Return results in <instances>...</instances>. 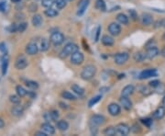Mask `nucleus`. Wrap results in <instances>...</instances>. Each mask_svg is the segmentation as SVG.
<instances>
[{"label":"nucleus","mask_w":165,"mask_h":136,"mask_svg":"<svg viewBox=\"0 0 165 136\" xmlns=\"http://www.w3.org/2000/svg\"><path fill=\"white\" fill-rule=\"evenodd\" d=\"M95 74H96L95 66L93 64H87L82 68V72H81V77L85 81H89L92 78H94Z\"/></svg>","instance_id":"1"},{"label":"nucleus","mask_w":165,"mask_h":136,"mask_svg":"<svg viewBox=\"0 0 165 136\" xmlns=\"http://www.w3.org/2000/svg\"><path fill=\"white\" fill-rule=\"evenodd\" d=\"M79 51V47L77 44L75 43H73V42H70V43H67L63 48L62 50L61 51L60 53V57L61 58H66L68 57L69 55H72L74 53Z\"/></svg>","instance_id":"2"},{"label":"nucleus","mask_w":165,"mask_h":136,"mask_svg":"<svg viewBox=\"0 0 165 136\" xmlns=\"http://www.w3.org/2000/svg\"><path fill=\"white\" fill-rule=\"evenodd\" d=\"M51 42L55 45V46H59L61 44L63 43L64 42V35L60 32V31H54L51 34V38H50Z\"/></svg>","instance_id":"3"},{"label":"nucleus","mask_w":165,"mask_h":136,"mask_svg":"<svg viewBox=\"0 0 165 136\" xmlns=\"http://www.w3.org/2000/svg\"><path fill=\"white\" fill-rule=\"evenodd\" d=\"M129 58V55L128 53H119L116 54L114 56V62L117 65H122L125 63H127V61Z\"/></svg>","instance_id":"4"},{"label":"nucleus","mask_w":165,"mask_h":136,"mask_svg":"<svg viewBox=\"0 0 165 136\" xmlns=\"http://www.w3.org/2000/svg\"><path fill=\"white\" fill-rule=\"evenodd\" d=\"M157 76H158V72H157L156 69H147V70L142 71L139 74L138 78L141 79V80H144V79H148V78H150V77H157Z\"/></svg>","instance_id":"5"},{"label":"nucleus","mask_w":165,"mask_h":136,"mask_svg":"<svg viewBox=\"0 0 165 136\" xmlns=\"http://www.w3.org/2000/svg\"><path fill=\"white\" fill-rule=\"evenodd\" d=\"M27 66V60L24 55H19L16 59L15 67L19 70H23Z\"/></svg>","instance_id":"6"},{"label":"nucleus","mask_w":165,"mask_h":136,"mask_svg":"<svg viewBox=\"0 0 165 136\" xmlns=\"http://www.w3.org/2000/svg\"><path fill=\"white\" fill-rule=\"evenodd\" d=\"M83 60H84V56L79 51L74 53L73 55H71V63L73 64H74V65H80V64H82Z\"/></svg>","instance_id":"7"},{"label":"nucleus","mask_w":165,"mask_h":136,"mask_svg":"<svg viewBox=\"0 0 165 136\" xmlns=\"http://www.w3.org/2000/svg\"><path fill=\"white\" fill-rule=\"evenodd\" d=\"M116 135H128L130 132V128L129 125H127L126 123H119L116 125Z\"/></svg>","instance_id":"8"},{"label":"nucleus","mask_w":165,"mask_h":136,"mask_svg":"<svg viewBox=\"0 0 165 136\" xmlns=\"http://www.w3.org/2000/svg\"><path fill=\"white\" fill-rule=\"evenodd\" d=\"M90 122H91V124H93V125L100 126V125H103V124L106 122V118H105L103 115L96 114V115H94V116L91 117Z\"/></svg>","instance_id":"9"},{"label":"nucleus","mask_w":165,"mask_h":136,"mask_svg":"<svg viewBox=\"0 0 165 136\" xmlns=\"http://www.w3.org/2000/svg\"><path fill=\"white\" fill-rule=\"evenodd\" d=\"M108 29L109 34L112 36H118L121 33V26L118 23H116V22L110 23Z\"/></svg>","instance_id":"10"},{"label":"nucleus","mask_w":165,"mask_h":136,"mask_svg":"<svg viewBox=\"0 0 165 136\" xmlns=\"http://www.w3.org/2000/svg\"><path fill=\"white\" fill-rule=\"evenodd\" d=\"M146 58L148 59H153L156 56H158L160 54V50L156 47V46H150L147 48L146 51Z\"/></svg>","instance_id":"11"},{"label":"nucleus","mask_w":165,"mask_h":136,"mask_svg":"<svg viewBox=\"0 0 165 136\" xmlns=\"http://www.w3.org/2000/svg\"><path fill=\"white\" fill-rule=\"evenodd\" d=\"M140 21L141 24L144 26H150L151 24H153V18L149 13H143L140 17Z\"/></svg>","instance_id":"12"},{"label":"nucleus","mask_w":165,"mask_h":136,"mask_svg":"<svg viewBox=\"0 0 165 136\" xmlns=\"http://www.w3.org/2000/svg\"><path fill=\"white\" fill-rule=\"evenodd\" d=\"M108 109V112H109L110 115L114 116V117L119 115L120 112H121V107L118 104H116V103H111V104H109Z\"/></svg>","instance_id":"13"},{"label":"nucleus","mask_w":165,"mask_h":136,"mask_svg":"<svg viewBox=\"0 0 165 136\" xmlns=\"http://www.w3.org/2000/svg\"><path fill=\"white\" fill-rule=\"evenodd\" d=\"M8 62H9V57L7 54H3L1 57V67H2V75L6 76L7 72V66H8Z\"/></svg>","instance_id":"14"},{"label":"nucleus","mask_w":165,"mask_h":136,"mask_svg":"<svg viewBox=\"0 0 165 136\" xmlns=\"http://www.w3.org/2000/svg\"><path fill=\"white\" fill-rule=\"evenodd\" d=\"M119 101H120L121 106L126 109V110H130V109H132V105H133V104H132V101L129 99V97L121 96Z\"/></svg>","instance_id":"15"},{"label":"nucleus","mask_w":165,"mask_h":136,"mask_svg":"<svg viewBox=\"0 0 165 136\" xmlns=\"http://www.w3.org/2000/svg\"><path fill=\"white\" fill-rule=\"evenodd\" d=\"M39 46L37 43H34V42H30L28 43L26 47V53L28 55H35L38 54L39 52Z\"/></svg>","instance_id":"16"},{"label":"nucleus","mask_w":165,"mask_h":136,"mask_svg":"<svg viewBox=\"0 0 165 136\" xmlns=\"http://www.w3.org/2000/svg\"><path fill=\"white\" fill-rule=\"evenodd\" d=\"M90 0H81L78 6V11H77V15L78 16H82L84 14V12L86 11L88 6H89Z\"/></svg>","instance_id":"17"},{"label":"nucleus","mask_w":165,"mask_h":136,"mask_svg":"<svg viewBox=\"0 0 165 136\" xmlns=\"http://www.w3.org/2000/svg\"><path fill=\"white\" fill-rule=\"evenodd\" d=\"M41 131H43L45 134L48 135H53L55 134V128L50 123V122H45L41 125Z\"/></svg>","instance_id":"18"},{"label":"nucleus","mask_w":165,"mask_h":136,"mask_svg":"<svg viewBox=\"0 0 165 136\" xmlns=\"http://www.w3.org/2000/svg\"><path fill=\"white\" fill-rule=\"evenodd\" d=\"M23 112H24V108L19 104H15V106L12 107L11 109V114L16 117H20L23 114Z\"/></svg>","instance_id":"19"},{"label":"nucleus","mask_w":165,"mask_h":136,"mask_svg":"<svg viewBox=\"0 0 165 136\" xmlns=\"http://www.w3.org/2000/svg\"><path fill=\"white\" fill-rule=\"evenodd\" d=\"M135 91V87L134 86L132 85H128L126 86L123 89H122V92H121V96H124V97H129L130 95H132Z\"/></svg>","instance_id":"20"},{"label":"nucleus","mask_w":165,"mask_h":136,"mask_svg":"<svg viewBox=\"0 0 165 136\" xmlns=\"http://www.w3.org/2000/svg\"><path fill=\"white\" fill-rule=\"evenodd\" d=\"M101 42H102L103 45H105V46H107V47H111V46H113L114 43H115L114 39H113L111 36H109V35H104V36L101 38Z\"/></svg>","instance_id":"21"},{"label":"nucleus","mask_w":165,"mask_h":136,"mask_svg":"<svg viewBox=\"0 0 165 136\" xmlns=\"http://www.w3.org/2000/svg\"><path fill=\"white\" fill-rule=\"evenodd\" d=\"M164 116H165L164 106L159 107L158 109H156V110L153 112V118H154V119H156V120H162Z\"/></svg>","instance_id":"22"},{"label":"nucleus","mask_w":165,"mask_h":136,"mask_svg":"<svg viewBox=\"0 0 165 136\" xmlns=\"http://www.w3.org/2000/svg\"><path fill=\"white\" fill-rule=\"evenodd\" d=\"M50 48V42L48 39L46 38H43L40 40V45H39V49L41 51V52H46L48 51Z\"/></svg>","instance_id":"23"},{"label":"nucleus","mask_w":165,"mask_h":136,"mask_svg":"<svg viewBox=\"0 0 165 136\" xmlns=\"http://www.w3.org/2000/svg\"><path fill=\"white\" fill-rule=\"evenodd\" d=\"M57 128L61 132H66L69 129V123L64 120L58 121H57Z\"/></svg>","instance_id":"24"},{"label":"nucleus","mask_w":165,"mask_h":136,"mask_svg":"<svg viewBox=\"0 0 165 136\" xmlns=\"http://www.w3.org/2000/svg\"><path fill=\"white\" fill-rule=\"evenodd\" d=\"M116 20H117L120 24H122V25H128V24H129V17H128L126 14H124V13H119V14H117V16H116Z\"/></svg>","instance_id":"25"},{"label":"nucleus","mask_w":165,"mask_h":136,"mask_svg":"<svg viewBox=\"0 0 165 136\" xmlns=\"http://www.w3.org/2000/svg\"><path fill=\"white\" fill-rule=\"evenodd\" d=\"M42 17L39 14H36L32 17V20H31V22H32V25L34 27H40L41 24H42Z\"/></svg>","instance_id":"26"},{"label":"nucleus","mask_w":165,"mask_h":136,"mask_svg":"<svg viewBox=\"0 0 165 136\" xmlns=\"http://www.w3.org/2000/svg\"><path fill=\"white\" fill-rule=\"evenodd\" d=\"M44 14L45 16H47L48 18H55L59 15V12L58 10H56L54 8H52V7H48L45 11H44Z\"/></svg>","instance_id":"27"},{"label":"nucleus","mask_w":165,"mask_h":136,"mask_svg":"<svg viewBox=\"0 0 165 136\" xmlns=\"http://www.w3.org/2000/svg\"><path fill=\"white\" fill-rule=\"evenodd\" d=\"M95 8L102 11V12H105L107 10V5L105 3L104 0H96L95 2Z\"/></svg>","instance_id":"28"},{"label":"nucleus","mask_w":165,"mask_h":136,"mask_svg":"<svg viewBox=\"0 0 165 136\" xmlns=\"http://www.w3.org/2000/svg\"><path fill=\"white\" fill-rule=\"evenodd\" d=\"M71 88H72V90H73L76 95H78V96H82V95L84 94V90H83V88L81 87L80 86L76 85V84H74V85L71 86Z\"/></svg>","instance_id":"29"},{"label":"nucleus","mask_w":165,"mask_h":136,"mask_svg":"<svg viewBox=\"0 0 165 136\" xmlns=\"http://www.w3.org/2000/svg\"><path fill=\"white\" fill-rule=\"evenodd\" d=\"M104 134H106V135H108V136H115L116 135V129L115 128V127H112V126H110V127H108V128H106L105 130H104Z\"/></svg>","instance_id":"30"},{"label":"nucleus","mask_w":165,"mask_h":136,"mask_svg":"<svg viewBox=\"0 0 165 136\" xmlns=\"http://www.w3.org/2000/svg\"><path fill=\"white\" fill-rule=\"evenodd\" d=\"M16 91H17V94L20 97V98H23L27 95V91L22 86H18L16 87Z\"/></svg>","instance_id":"31"},{"label":"nucleus","mask_w":165,"mask_h":136,"mask_svg":"<svg viewBox=\"0 0 165 136\" xmlns=\"http://www.w3.org/2000/svg\"><path fill=\"white\" fill-rule=\"evenodd\" d=\"M133 58H134V60H135L136 62L140 63V62L144 61V59H146V54H143V53H141V52H138V53H136V54L134 55Z\"/></svg>","instance_id":"32"},{"label":"nucleus","mask_w":165,"mask_h":136,"mask_svg":"<svg viewBox=\"0 0 165 136\" xmlns=\"http://www.w3.org/2000/svg\"><path fill=\"white\" fill-rule=\"evenodd\" d=\"M61 96H62L63 99H68V100H75L76 99V98H75L74 95H73L72 93H70L69 91H66V90L61 93Z\"/></svg>","instance_id":"33"},{"label":"nucleus","mask_w":165,"mask_h":136,"mask_svg":"<svg viewBox=\"0 0 165 136\" xmlns=\"http://www.w3.org/2000/svg\"><path fill=\"white\" fill-rule=\"evenodd\" d=\"M101 99H102V96H100V95H98V96H96V97L91 99L89 100V102H88V107H89V108H92V107L95 106L96 103H98Z\"/></svg>","instance_id":"34"},{"label":"nucleus","mask_w":165,"mask_h":136,"mask_svg":"<svg viewBox=\"0 0 165 136\" xmlns=\"http://www.w3.org/2000/svg\"><path fill=\"white\" fill-rule=\"evenodd\" d=\"M54 4L58 9H62L66 7L67 1L66 0H54Z\"/></svg>","instance_id":"35"},{"label":"nucleus","mask_w":165,"mask_h":136,"mask_svg":"<svg viewBox=\"0 0 165 136\" xmlns=\"http://www.w3.org/2000/svg\"><path fill=\"white\" fill-rule=\"evenodd\" d=\"M26 86L29 89H32V90H36L39 87V84L37 82L32 81V80H27L26 81Z\"/></svg>","instance_id":"36"},{"label":"nucleus","mask_w":165,"mask_h":136,"mask_svg":"<svg viewBox=\"0 0 165 136\" xmlns=\"http://www.w3.org/2000/svg\"><path fill=\"white\" fill-rule=\"evenodd\" d=\"M9 100L13 104H19L20 103V97L18 94L17 95H11L9 97Z\"/></svg>","instance_id":"37"},{"label":"nucleus","mask_w":165,"mask_h":136,"mask_svg":"<svg viewBox=\"0 0 165 136\" xmlns=\"http://www.w3.org/2000/svg\"><path fill=\"white\" fill-rule=\"evenodd\" d=\"M155 91L158 93V94H164L165 93V85L164 84H163V83H160L155 88Z\"/></svg>","instance_id":"38"},{"label":"nucleus","mask_w":165,"mask_h":136,"mask_svg":"<svg viewBox=\"0 0 165 136\" xmlns=\"http://www.w3.org/2000/svg\"><path fill=\"white\" fill-rule=\"evenodd\" d=\"M41 5L44 7H52L54 5V0H41Z\"/></svg>","instance_id":"39"},{"label":"nucleus","mask_w":165,"mask_h":136,"mask_svg":"<svg viewBox=\"0 0 165 136\" xmlns=\"http://www.w3.org/2000/svg\"><path fill=\"white\" fill-rule=\"evenodd\" d=\"M27 27V24L26 22H22V23H19L17 27V31L18 32H24L26 30V29Z\"/></svg>","instance_id":"40"},{"label":"nucleus","mask_w":165,"mask_h":136,"mask_svg":"<svg viewBox=\"0 0 165 136\" xmlns=\"http://www.w3.org/2000/svg\"><path fill=\"white\" fill-rule=\"evenodd\" d=\"M141 122H142V123H143L146 127H148V128H150V127L152 125V123H153L152 119H150V118L142 119V120H141Z\"/></svg>","instance_id":"41"},{"label":"nucleus","mask_w":165,"mask_h":136,"mask_svg":"<svg viewBox=\"0 0 165 136\" xmlns=\"http://www.w3.org/2000/svg\"><path fill=\"white\" fill-rule=\"evenodd\" d=\"M139 92H140L142 95H144V96H148V95H150V94L151 93V91H150L147 86H141V87L139 88Z\"/></svg>","instance_id":"42"},{"label":"nucleus","mask_w":165,"mask_h":136,"mask_svg":"<svg viewBox=\"0 0 165 136\" xmlns=\"http://www.w3.org/2000/svg\"><path fill=\"white\" fill-rule=\"evenodd\" d=\"M95 37H94V40H95V42H97L98 40H99V37H100V32H101V26H97L95 31Z\"/></svg>","instance_id":"43"},{"label":"nucleus","mask_w":165,"mask_h":136,"mask_svg":"<svg viewBox=\"0 0 165 136\" xmlns=\"http://www.w3.org/2000/svg\"><path fill=\"white\" fill-rule=\"evenodd\" d=\"M51 113V116H52V119H53V121H57V120L59 119L60 117V114L57 110H52L50 111Z\"/></svg>","instance_id":"44"},{"label":"nucleus","mask_w":165,"mask_h":136,"mask_svg":"<svg viewBox=\"0 0 165 136\" xmlns=\"http://www.w3.org/2000/svg\"><path fill=\"white\" fill-rule=\"evenodd\" d=\"M129 16H130L131 20H137L138 19L137 12H136L134 9H129Z\"/></svg>","instance_id":"45"},{"label":"nucleus","mask_w":165,"mask_h":136,"mask_svg":"<svg viewBox=\"0 0 165 136\" xmlns=\"http://www.w3.org/2000/svg\"><path fill=\"white\" fill-rule=\"evenodd\" d=\"M43 118H44V120H45L47 122L53 121V119H52V116H51V113H50V112H45L44 115H43Z\"/></svg>","instance_id":"46"},{"label":"nucleus","mask_w":165,"mask_h":136,"mask_svg":"<svg viewBox=\"0 0 165 136\" xmlns=\"http://www.w3.org/2000/svg\"><path fill=\"white\" fill-rule=\"evenodd\" d=\"M0 52L2 54H7V48H6V43H4V42L0 43Z\"/></svg>","instance_id":"47"},{"label":"nucleus","mask_w":165,"mask_h":136,"mask_svg":"<svg viewBox=\"0 0 165 136\" xmlns=\"http://www.w3.org/2000/svg\"><path fill=\"white\" fill-rule=\"evenodd\" d=\"M155 28H163V29H165V19L161 20H158V21L156 22Z\"/></svg>","instance_id":"48"},{"label":"nucleus","mask_w":165,"mask_h":136,"mask_svg":"<svg viewBox=\"0 0 165 136\" xmlns=\"http://www.w3.org/2000/svg\"><path fill=\"white\" fill-rule=\"evenodd\" d=\"M161 82L159 81V80H157V79H155V80H152V81H150L149 83V86H150V87H152V88H155L159 84H160Z\"/></svg>","instance_id":"49"},{"label":"nucleus","mask_w":165,"mask_h":136,"mask_svg":"<svg viewBox=\"0 0 165 136\" xmlns=\"http://www.w3.org/2000/svg\"><path fill=\"white\" fill-rule=\"evenodd\" d=\"M17 27H18V25H16V24H11L6 29H7L9 32L13 33V32H16V31H17Z\"/></svg>","instance_id":"50"},{"label":"nucleus","mask_w":165,"mask_h":136,"mask_svg":"<svg viewBox=\"0 0 165 136\" xmlns=\"http://www.w3.org/2000/svg\"><path fill=\"white\" fill-rule=\"evenodd\" d=\"M6 3L4 2V1H1L0 2V11L1 12H5L6 10Z\"/></svg>","instance_id":"51"},{"label":"nucleus","mask_w":165,"mask_h":136,"mask_svg":"<svg viewBox=\"0 0 165 136\" xmlns=\"http://www.w3.org/2000/svg\"><path fill=\"white\" fill-rule=\"evenodd\" d=\"M29 11H31V12H34V11H37V9H38V7H37V5L35 4V3H32L30 6H29Z\"/></svg>","instance_id":"52"},{"label":"nucleus","mask_w":165,"mask_h":136,"mask_svg":"<svg viewBox=\"0 0 165 136\" xmlns=\"http://www.w3.org/2000/svg\"><path fill=\"white\" fill-rule=\"evenodd\" d=\"M27 96H29L30 99H35V97H36V94H35L34 91H27Z\"/></svg>","instance_id":"53"},{"label":"nucleus","mask_w":165,"mask_h":136,"mask_svg":"<svg viewBox=\"0 0 165 136\" xmlns=\"http://www.w3.org/2000/svg\"><path fill=\"white\" fill-rule=\"evenodd\" d=\"M35 135H37V136H47L48 134H45L43 131H41V132H37L36 134H35Z\"/></svg>","instance_id":"54"},{"label":"nucleus","mask_w":165,"mask_h":136,"mask_svg":"<svg viewBox=\"0 0 165 136\" xmlns=\"http://www.w3.org/2000/svg\"><path fill=\"white\" fill-rule=\"evenodd\" d=\"M160 53H161V55H162L163 57H165V46L163 47V49L161 50V52H160Z\"/></svg>","instance_id":"55"},{"label":"nucleus","mask_w":165,"mask_h":136,"mask_svg":"<svg viewBox=\"0 0 165 136\" xmlns=\"http://www.w3.org/2000/svg\"><path fill=\"white\" fill-rule=\"evenodd\" d=\"M4 126H5V122H4V121L0 118V129L3 128Z\"/></svg>","instance_id":"56"},{"label":"nucleus","mask_w":165,"mask_h":136,"mask_svg":"<svg viewBox=\"0 0 165 136\" xmlns=\"http://www.w3.org/2000/svg\"><path fill=\"white\" fill-rule=\"evenodd\" d=\"M60 105H61V108H62V109H67V105H65V104H63V103H60Z\"/></svg>","instance_id":"57"},{"label":"nucleus","mask_w":165,"mask_h":136,"mask_svg":"<svg viewBox=\"0 0 165 136\" xmlns=\"http://www.w3.org/2000/svg\"><path fill=\"white\" fill-rule=\"evenodd\" d=\"M11 1H12L13 3H17V4H18V3H19L21 0H11Z\"/></svg>","instance_id":"58"},{"label":"nucleus","mask_w":165,"mask_h":136,"mask_svg":"<svg viewBox=\"0 0 165 136\" xmlns=\"http://www.w3.org/2000/svg\"><path fill=\"white\" fill-rule=\"evenodd\" d=\"M163 105L165 107V96H164V98L163 99Z\"/></svg>","instance_id":"59"},{"label":"nucleus","mask_w":165,"mask_h":136,"mask_svg":"<svg viewBox=\"0 0 165 136\" xmlns=\"http://www.w3.org/2000/svg\"><path fill=\"white\" fill-rule=\"evenodd\" d=\"M66 1H67V2H68V1H73V0H66Z\"/></svg>","instance_id":"60"}]
</instances>
